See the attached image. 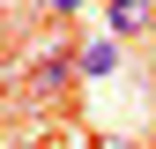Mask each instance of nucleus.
<instances>
[{"mask_svg":"<svg viewBox=\"0 0 156 149\" xmlns=\"http://www.w3.org/2000/svg\"><path fill=\"white\" fill-rule=\"evenodd\" d=\"M149 37H156V0H149Z\"/></svg>","mask_w":156,"mask_h":149,"instance_id":"nucleus-5","label":"nucleus"},{"mask_svg":"<svg viewBox=\"0 0 156 149\" xmlns=\"http://www.w3.org/2000/svg\"><path fill=\"white\" fill-rule=\"evenodd\" d=\"M149 149H156V142H149Z\"/></svg>","mask_w":156,"mask_h":149,"instance_id":"nucleus-7","label":"nucleus"},{"mask_svg":"<svg viewBox=\"0 0 156 149\" xmlns=\"http://www.w3.org/2000/svg\"><path fill=\"white\" fill-rule=\"evenodd\" d=\"M74 74H82V67H74V45H52L45 60L30 67V97H37V104H45V97H67Z\"/></svg>","mask_w":156,"mask_h":149,"instance_id":"nucleus-1","label":"nucleus"},{"mask_svg":"<svg viewBox=\"0 0 156 149\" xmlns=\"http://www.w3.org/2000/svg\"><path fill=\"white\" fill-rule=\"evenodd\" d=\"M74 67H82V74H112V67H119V37H89V45H74Z\"/></svg>","mask_w":156,"mask_h":149,"instance_id":"nucleus-2","label":"nucleus"},{"mask_svg":"<svg viewBox=\"0 0 156 149\" xmlns=\"http://www.w3.org/2000/svg\"><path fill=\"white\" fill-rule=\"evenodd\" d=\"M8 8H23V0H8Z\"/></svg>","mask_w":156,"mask_h":149,"instance_id":"nucleus-6","label":"nucleus"},{"mask_svg":"<svg viewBox=\"0 0 156 149\" xmlns=\"http://www.w3.org/2000/svg\"><path fill=\"white\" fill-rule=\"evenodd\" d=\"M104 30H112V37L149 30V0H112V8H104Z\"/></svg>","mask_w":156,"mask_h":149,"instance_id":"nucleus-3","label":"nucleus"},{"mask_svg":"<svg viewBox=\"0 0 156 149\" xmlns=\"http://www.w3.org/2000/svg\"><path fill=\"white\" fill-rule=\"evenodd\" d=\"M37 8H52V15H74V8H82V0H37Z\"/></svg>","mask_w":156,"mask_h":149,"instance_id":"nucleus-4","label":"nucleus"}]
</instances>
